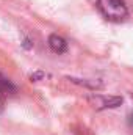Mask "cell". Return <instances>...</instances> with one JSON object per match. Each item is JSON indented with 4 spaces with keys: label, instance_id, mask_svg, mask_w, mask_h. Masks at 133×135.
Instances as JSON below:
<instances>
[{
    "label": "cell",
    "instance_id": "1",
    "mask_svg": "<svg viewBox=\"0 0 133 135\" xmlns=\"http://www.w3.org/2000/svg\"><path fill=\"white\" fill-rule=\"evenodd\" d=\"M100 14L110 22H124L129 17L125 0H97Z\"/></svg>",
    "mask_w": 133,
    "mask_h": 135
},
{
    "label": "cell",
    "instance_id": "2",
    "mask_svg": "<svg viewBox=\"0 0 133 135\" xmlns=\"http://www.w3.org/2000/svg\"><path fill=\"white\" fill-rule=\"evenodd\" d=\"M91 101H93L96 108H113V107H117V105L122 104V98H117V96H110V98L94 96V98H91Z\"/></svg>",
    "mask_w": 133,
    "mask_h": 135
},
{
    "label": "cell",
    "instance_id": "3",
    "mask_svg": "<svg viewBox=\"0 0 133 135\" xmlns=\"http://www.w3.org/2000/svg\"><path fill=\"white\" fill-rule=\"evenodd\" d=\"M47 42H49V47L52 49V52H55V54H64L67 50V41L57 33L50 35Z\"/></svg>",
    "mask_w": 133,
    "mask_h": 135
},
{
    "label": "cell",
    "instance_id": "4",
    "mask_svg": "<svg viewBox=\"0 0 133 135\" xmlns=\"http://www.w3.org/2000/svg\"><path fill=\"white\" fill-rule=\"evenodd\" d=\"M0 93L2 94H14L16 93V86L13 85V82L5 77L3 74H0Z\"/></svg>",
    "mask_w": 133,
    "mask_h": 135
},
{
    "label": "cell",
    "instance_id": "5",
    "mask_svg": "<svg viewBox=\"0 0 133 135\" xmlns=\"http://www.w3.org/2000/svg\"><path fill=\"white\" fill-rule=\"evenodd\" d=\"M45 75H44V72H41V71H38V72H34L30 75V79H32V82H38L39 79H44Z\"/></svg>",
    "mask_w": 133,
    "mask_h": 135
},
{
    "label": "cell",
    "instance_id": "6",
    "mask_svg": "<svg viewBox=\"0 0 133 135\" xmlns=\"http://www.w3.org/2000/svg\"><path fill=\"white\" fill-rule=\"evenodd\" d=\"M129 124H130V127L133 129V112L129 115Z\"/></svg>",
    "mask_w": 133,
    "mask_h": 135
},
{
    "label": "cell",
    "instance_id": "7",
    "mask_svg": "<svg viewBox=\"0 0 133 135\" xmlns=\"http://www.w3.org/2000/svg\"><path fill=\"white\" fill-rule=\"evenodd\" d=\"M2 105H3V94L0 93V108H2Z\"/></svg>",
    "mask_w": 133,
    "mask_h": 135
}]
</instances>
